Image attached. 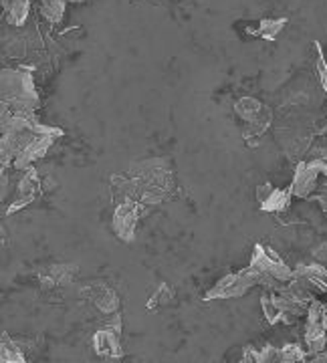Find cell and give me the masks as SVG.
Instances as JSON below:
<instances>
[{
    "label": "cell",
    "mask_w": 327,
    "mask_h": 363,
    "mask_svg": "<svg viewBox=\"0 0 327 363\" xmlns=\"http://www.w3.org/2000/svg\"><path fill=\"white\" fill-rule=\"evenodd\" d=\"M111 182L121 198L142 202L144 206H157L170 196L174 174L168 160H145L133 164L128 172L113 176Z\"/></svg>",
    "instance_id": "6da1fadb"
},
{
    "label": "cell",
    "mask_w": 327,
    "mask_h": 363,
    "mask_svg": "<svg viewBox=\"0 0 327 363\" xmlns=\"http://www.w3.org/2000/svg\"><path fill=\"white\" fill-rule=\"evenodd\" d=\"M2 109L13 113H35L39 109V91L33 75L23 69H2Z\"/></svg>",
    "instance_id": "7a4b0ae2"
},
{
    "label": "cell",
    "mask_w": 327,
    "mask_h": 363,
    "mask_svg": "<svg viewBox=\"0 0 327 363\" xmlns=\"http://www.w3.org/2000/svg\"><path fill=\"white\" fill-rule=\"evenodd\" d=\"M249 264L253 269H257L261 277V286H265L267 291H279L291 279H295V271L281 260L273 248L265 247L261 242L253 248Z\"/></svg>",
    "instance_id": "3957f363"
},
{
    "label": "cell",
    "mask_w": 327,
    "mask_h": 363,
    "mask_svg": "<svg viewBox=\"0 0 327 363\" xmlns=\"http://www.w3.org/2000/svg\"><path fill=\"white\" fill-rule=\"evenodd\" d=\"M236 116L247 123V130L243 131V138L247 140L250 147H257L265 131L273 123V111L255 97H240L235 104Z\"/></svg>",
    "instance_id": "277c9868"
},
{
    "label": "cell",
    "mask_w": 327,
    "mask_h": 363,
    "mask_svg": "<svg viewBox=\"0 0 327 363\" xmlns=\"http://www.w3.org/2000/svg\"><path fill=\"white\" fill-rule=\"evenodd\" d=\"M261 285V277L257 269L247 267L243 271L231 272L223 277L216 285L210 289L209 293L204 295V301H214V298H236L247 295L253 286Z\"/></svg>",
    "instance_id": "5b68a950"
},
{
    "label": "cell",
    "mask_w": 327,
    "mask_h": 363,
    "mask_svg": "<svg viewBox=\"0 0 327 363\" xmlns=\"http://www.w3.org/2000/svg\"><path fill=\"white\" fill-rule=\"evenodd\" d=\"M327 174V157H317L309 162H297L295 176L291 182L293 196L297 198H314L321 178Z\"/></svg>",
    "instance_id": "8992f818"
},
{
    "label": "cell",
    "mask_w": 327,
    "mask_h": 363,
    "mask_svg": "<svg viewBox=\"0 0 327 363\" xmlns=\"http://www.w3.org/2000/svg\"><path fill=\"white\" fill-rule=\"evenodd\" d=\"M145 208L142 202H135L130 198H121L116 212H113V218H111V226H113V233L118 236L119 240L123 242H131L135 238V228L144 216Z\"/></svg>",
    "instance_id": "52a82bcc"
},
{
    "label": "cell",
    "mask_w": 327,
    "mask_h": 363,
    "mask_svg": "<svg viewBox=\"0 0 327 363\" xmlns=\"http://www.w3.org/2000/svg\"><path fill=\"white\" fill-rule=\"evenodd\" d=\"M307 323H305V347L309 355H317L326 350L327 345V329L323 325V303H319L317 298H314L307 307Z\"/></svg>",
    "instance_id": "ba28073f"
},
{
    "label": "cell",
    "mask_w": 327,
    "mask_h": 363,
    "mask_svg": "<svg viewBox=\"0 0 327 363\" xmlns=\"http://www.w3.org/2000/svg\"><path fill=\"white\" fill-rule=\"evenodd\" d=\"M61 135H63V131L57 130V131H49V133H43V135H39V138H35V140L28 143L25 150L16 156L13 166L16 169L31 168L35 162H39L40 157L47 156V152L51 150V145L55 143V140H57V138H61Z\"/></svg>",
    "instance_id": "9c48e42d"
},
{
    "label": "cell",
    "mask_w": 327,
    "mask_h": 363,
    "mask_svg": "<svg viewBox=\"0 0 327 363\" xmlns=\"http://www.w3.org/2000/svg\"><path fill=\"white\" fill-rule=\"evenodd\" d=\"M40 192V180H39V172L33 168L25 169V176L18 184V190H16V198L11 202V206L6 210V214H14L18 210H23L28 204H33L37 200V196Z\"/></svg>",
    "instance_id": "30bf717a"
},
{
    "label": "cell",
    "mask_w": 327,
    "mask_h": 363,
    "mask_svg": "<svg viewBox=\"0 0 327 363\" xmlns=\"http://www.w3.org/2000/svg\"><path fill=\"white\" fill-rule=\"evenodd\" d=\"M119 329L116 327H109L105 325L104 329H99L95 335H93V350L99 357L105 359H119L123 355L121 345H119Z\"/></svg>",
    "instance_id": "8fae6325"
},
{
    "label": "cell",
    "mask_w": 327,
    "mask_h": 363,
    "mask_svg": "<svg viewBox=\"0 0 327 363\" xmlns=\"http://www.w3.org/2000/svg\"><path fill=\"white\" fill-rule=\"evenodd\" d=\"M83 291H85L83 295L89 298L93 305H95L101 313H105V315L118 313L119 297L113 289H109V286L104 285V283H93V285L85 286Z\"/></svg>",
    "instance_id": "7c38bea8"
},
{
    "label": "cell",
    "mask_w": 327,
    "mask_h": 363,
    "mask_svg": "<svg viewBox=\"0 0 327 363\" xmlns=\"http://www.w3.org/2000/svg\"><path fill=\"white\" fill-rule=\"evenodd\" d=\"M77 264H55L39 274L43 289H57V286L71 285L77 279Z\"/></svg>",
    "instance_id": "4fadbf2b"
},
{
    "label": "cell",
    "mask_w": 327,
    "mask_h": 363,
    "mask_svg": "<svg viewBox=\"0 0 327 363\" xmlns=\"http://www.w3.org/2000/svg\"><path fill=\"white\" fill-rule=\"evenodd\" d=\"M293 271L295 277L307 279L319 293H327V269L321 262H301Z\"/></svg>",
    "instance_id": "5bb4252c"
},
{
    "label": "cell",
    "mask_w": 327,
    "mask_h": 363,
    "mask_svg": "<svg viewBox=\"0 0 327 363\" xmlns=\"http://www.w3.org/2000/svg\"><path fill=\"white\" fill-rule=\"evenodd\" d=\"M291 198H293V188L289 184L287 188L279 190L273 188V192L269 194V198L261 204L265 212H273V214H281V212H287L289 204H291Z\"/></svg>",
    "instance_id": "9a60e30c"
},
{
    "label": "cell",
    "mask_w": 327,
    "mask_h": 363,
    "mask_svg": "<svg viewBox=\"0 0 327 363\" xmlns=\"http://www.w3.org/2000/svg\"><path fill=\"white\" fill-rule=\"evenodd\" d=\"M2 6H4L9 25H25L28 18V11H31V0H2Z\"/></svg>",
    "instance_id": "2e32d148"
},
{
    "label": "cell",
    "mask_w": 327,
    "mask_h": 363,
    "mask_svg": "<svg viewBox=\"0 0 327 363\" xmlns=\"http://www.w3.org/2000/svg\"><path fill=\"white\" fill-rule=\"evenodd\" d=\"M0 362L2 363H25L26 355L21 341H16L11 335H2V343H0Z\"/></svg>",
    "instance_id": "e0dca14e"
},
{
    "label": "cell",
    "mask_w": 327,
    "mask_h": 363,
    "mask_svg": "<svg viewBox=\"0 0 327 363\" xmlns=\"http://www.w3.org/2000/svg\"><path fill=\"white\" fill-rule=\"evenodd\" d=\"M65 2L67 0H40V14L45 21H49L52 25L63 21L65 14Z\"/></svg>",
    "instance_id": "ac0fdd59"
},
{
    "label": "cell",
    "mask_w": 327,
    "mask_h": 363,
    "mask_svg": "<svg viewBox=\"0 0 327 363\" xmlns=\"http://www.w3.org/2000/svg\"><path fill=\"white\" fill-rule=\"evenodd\" d=\"M172 301H174V291H172V286L168 285V283H162V285L154 291V295L150 297V301L145 303V309H148V311H157L160 307L170 305Z\"/></svg>",
    "instance_id": "d6986e66"
},
{
    "label": "cell",
    "mask_w": 327,
    "mask_h": 363,
    "mask_svg": "<svg viewBox=\"0 0 327 363\" xmlns=\"http://www.w3.org/2000/svg\"><path fill=\"white\" fill-rule=\"evenodd\" d=\"M285 25H287V18H265L259 25V35L262 39L275 40Z\"/></svg>",
    "instance_id": "ffe728a7"
},
{
    "label": "cell",
    "mask_w": 327,
    "mask_h": 363,
    "mask_svg": "<svg viewBox=\"0 0 327 363\" xmlns=\"http://www.w3.org/2000/svg\"><path fill=\"white\" fill-rule=\"evenodd\" d=\"M307 350H303L301 345H297V343H287V345H283L281 347V357H279V362L281 363H301L307 362Z\"/></svg>",
    "instance_id": "44dd1931"
},
{
    "label": "cell",
    "mask_w": 327,
    "mask_h": 363,
    "mask_svg": "<svg viewBox=\"0 0 327 363\" xmlns=\"http://www.w3.org/2000/svg\"><path fill=\"white\" fill-rule=\"evenodd\" d=\"M261 307H262V315H265V319L269 321V325H277L281 323V311H279V307H277L275 303H273V298H271V293L269 295H262L261 297Z\"/></svg>",
    "instance_id": "7402d4cb"
},
{
    "label": "cell",
    "mask_w": 327,
    "mask_h": 363,
    "mask_svg": "<svg viewBox=\"0 0 327 363\" xmlns=\"http://www.w3.org/2000/svg\"><path fill=\"white\" fill-rule=\"evenodd\" d=\"M315 47H317V75H319V81H321L323 91H326L327 95V61L321 49H319V43H315Z\"/></svg>",
    "instance_id": "603a6c76"
},
{
    "label": "cell",
    "mask_w": 327,
    "mask_h": 363,
    "mask_svg": "<svg viewBox=\"0 0 327 363\" xmlns=\"http://www.w3.org/2000/svg\"><path fill=\"white\" fill-rule=\"evenodd\" d=\"M281 357V347H273V345H265L259 350V363H271L279 362Z\"/></svg>",
    "instance_id": "cb8c5ba5"
},
{
    "label": "cell",
    "mask_w": 327,
    "mask_h": 363,
    "mask_svg": "<svg viewBox=\"0 0 327 363\" xmlns=\"http://www.w3.org/2000/svg\"><path fill=\"white\" fill-rule=\"evenodd\" d=\"M314 198L319 202V206L323 208L327 212V174L323 176V180L319 182V186H317V190H315Z\"/></svg>",
    "instance_id": "d4e9b609"
},
{
    "label": "cell",
    "mask_w": 327,
    "mask_h": 363,
    "mask_svg": "<svg viewBox=\"0 0 327 363\" xmlns=\"http://www.w3.org/2000/svg\"><path fill=\"white\" fill-rule=\"evenodd\" d=\"M273 192V186L269 184V182H265V184H261L259 188H257V200H259V204H262L267 198H269V194Z\"/></svg>",
    "instance_id": "484cf974"
},
{
    "label": "cell",
    "mask_w": 327,
    "mask_h": 363,
    "mask_svg": "<svg viewBox=\"0 0 327 363\" xmlns=\"http://www.w3.org/2000/svg\"><path fill=\"white\" fill-rule=\"evenodd\" d=\"M311 362H314V363H327V353H323V351H321V353H317V355H314V357H311Z\"/></svg>",
    "instance_id": "4316f807"
},
{
    "label": "cell",
    "mask_w": 327,
    "mask_h": 363,
    "mask_svg": "<svg viewBox=\"0 0 327 363\" xmlns=\"http://www.w3.org/2000/svg\"><path fill=\"white\" fill-rule=\"evenodd\" d=\"M323 325H326L327 329V305H323Z\"/></svg>",
    "instance_id": "83f0119b"
},
{
    "label": "cell",
    "mask_w": 327,
    "mask_h": 363,
    "mask_svg": "<svg viewBox=\"0 0 327 363\" xmlns=\"http://www.w3.org/2000/svg\"><path fill=\"white\" fill-rule=\"evenodd\" d=\"M67 2H83V0H67Z\"/></svg>",
    "instance_id": "f1b7e54d"
}]
</instances>
